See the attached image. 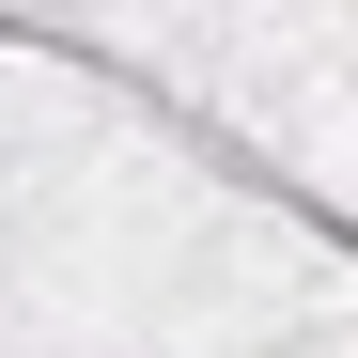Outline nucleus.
<instances>
[]
</instances>
